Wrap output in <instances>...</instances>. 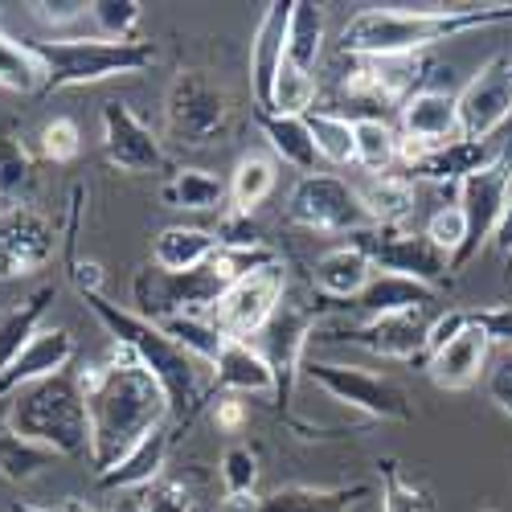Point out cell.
I'll list each match as a JSON object with an SVG mask.
<instances>
[{
  "instance_id": "f35d334b",
  "label": "cell",
  "mask_w": 512,
  "mask_h": 512,
  "mask_svg": "<svg viewBox=\"0 0 512 512\" xmlns=\"http://www.w3.org/2000/svg\"><path fill=\"white\" fill-rule=\"evenodd\" d=\"M275 189V160L263 152H246L234 164V177H230V201L242 213H254Z\"/></svg>"
},
{
  "instance_id": "9c48e42d",
  "label": "cell",
  "mask_w": 512,
  "mask_h": 512,
  "mask_svg": "<svg viewBox=\"0 0 512 512\" xmlns=\"http://www.w3.org/2000/svg\"><path fill=\"white\" fill-rule=\"evenodd\" d=\"M164 119H168L173 140H181L185 148H209L230 127V99L209 74L181 70L173 78V87H168Z\"/></svg>"
},
{
  "instance_id": "83f0119b",
  "label": "cell",
  "mask_w": 512,
  "mask_h": 512,
  "mask_svg": "<svg viewBox=\"0 0 512 512\" xmlns=\"http://www.w3.org/2000/svg\"><path fill=\"white\" fill-rule=\"evenodd\" d=\"M439 300L435 287L402 279V275H373V283L353 300V308H361L369 320L373 316H406V312H426Z\"/></svg>"
},
{
  "instance_id": "44dd1931",
  "label": "cell",
  "mask_w": 512,
  "mask_h": 512,
  "mask_svg": "<svg viewBox=\"0 0 512 512\" xmlns=\"http://www.w3.org/2000/svg\"><path fill=\"white\" fill-rule=\"evenodd\" d=\"M291 5L295 0H275L263 9V21L250 41V87H254V107L271 111L275 99V78L287 58V25H291Z\"/></svg>"
},
{
  "instance_id": "94428289",
  "label": "cell",
  "mask_w": 512,
  "mask_h": 512,
  "mask_svg": "<svg viewBox=\"0 0 512 512\" xmlns=\"http://www.w3.org/2000/svg\"><path fill=\"white\" fill-rule=\"evenodd\" d=\"M484 512H496V508H484Z\"/></svg>"
},
{
  "instance_id": "b9f144b4",
  "label": "cell",
  "mask_w": 512,
  "mask_h": 512,
  "mask_svg": "<svg viewBox=\"0 0 512 512\" xmlns=\"http://www.w3.org/2000/svg\"><path fill=\"white\" fill-rule=\"evenodd\" d=\"M308 132L316 140V152L328 164H357V140H353V119L332 115V111H308Z\"/></svg>"
},
{
  "instance_id": "484cf974",
  "label": "cell",
  "mask_w": 512,
  "mask_h": 512,
  "mask_svg": "<svg viewBox=\"0 0 512 512\" xmlns=\"http://www.w3.org/2000/svg\"><path fill=\"white\" fill-rule=\"evenodd\" d=\"M484 369H488V340L476 328H467L447 349L426 357V373H431L439 390H472L484 377Z\"/></svg>"
},
{
  "instance_id": "7dc6e473",
  "label": "cell",
  "mask_w": 512,
  "mask_h": 512,
  "mask_svg": "<svg viewBox=\"0 0 512 512\" xmlns=\"http://www.w3.org/2000/svg\"><path fill=\"white\" fill-rule=\"evenodd\" d=\"M82 152V132L74 119H50L46 127H41V156L54 160V164H70L74 156Z\"/></svg>"
},
{
  "instance_id": "d590c367",
  "label": "cell",
  "mask_w": 512,
  "mask_h": 512,
  "mask_svg": "<svg viewBox=\"0 0 512 512\" xmlns=\"http://www.w3.org/2000/svg\"><path fill=\"white\" fill-rule=\"evenodd\" d=\"M46 87V70L33 58L29 41H17L5 33L0 25V91H13V95H41Z\"/></svg>"
},
{
  "instance_id": "816d5d0a",
  "label": "cell",
  "mask_w": 512,
  "mask_h": 512,
  "mask_svg": "<svg viewBox=\"0 0 512 512\" xmlns=\"http://www.w3.org/2000/svg\"><path fill=\"white\" fill-rule=\"evenodd\" d=\"M467 328V308H447L443 316H435L431 320V328H426V357H435L439 349H447L455 336H463Z\"/></svg>"
},
{
  "instance_id": "1f68e13d",
  "label": "cell",
  "mask_w": 512,
  "mask_h": 512,
  "mask_svg": "<svg viewBox=\"0 0 512 512\" xmlns=\"http://www.w3.org/2000/svg\"><path fill=\"white\" fill-rule=\"evenodd\" d=\"M50 304H54V283L37 287L33 295H25L13 312L0 316V373H5L17 361V353L37 336V324H41V316H46Z\"/></svg>"
},
{
  "instance_id": "7c38bea8",
  "label": "cell",
  "mask_w": 512,
  "mask_h": 512,
  "mask_svg": "<svg viewBox=\"0 0 512 512\" xmlns=\"http://www.w3.org/2000/svg\"><path fill=\"white\" fill-rule=\"evenodd\" d=\"M287 300V267L283 259L254 271L246 279H238L218 304H213L209 320L226 340H246L250 336H263V328L271 324V316L279 312V304Z\"/></svg>"
},
{
  "instance_id": "74e56055",
  "label": "cell",
  "mask_w": 512,
  "mask_h": 512,
  "mask_svg": "<svg viewBox=\"0 0 512 512\" xmlns=\"http://www.w3.org/2000/svg\"><path fill=\"white\" fill-rule=\"evenodd\" d=\"M37 189V168L33 156L25 152V144L0 127V201L9 205H29Z\"/></svg>"
},
{
  "instance_id": "52a82bcc",
  "label": "cell",
  "mask_w": 512,
  "mask_h": 512,
  "mask_svg": "<svg viewBox=\"0 0 512 512\" xmlns=\"http://www.w3.org/2000/svg\"><path fill=\"white\" fill-rule=\"evenodd\" d=\"M308 381L340 402L349 410H361L365 418H381V422H410L414 418V406H410V394L398 386V381L381 377V373H369L361 365H340V361H312L304 357V373Z\"/></svg>"
},
{
  "instance_id": "db71d44e",
  "label": "cell",
  "mask_w": 512,
  "mask_h": 512,
  "mask_svg": "<svg viewBox=\"0 0 512 512\" xmlns=\"http://www.w3.org/2000/svg\"><path fill=\"white\" fill-rule=\"evenodd\" d=\"M209 414H213V426H218L222 435H242V431H246V422H250V410H246V402H242L238 394L218 398Z\"/></svg>"
},
{
  "instance_id": "9a60e30c",
  "label": "cell",
  "mask_w": 512,
  "mask_h": 512,
  "mask_svg": "<svg viewBox=\"0 0 512 512\" xmlns=\"http://www.w3.org/2000/svg\"><path fill=\"white\" fill-rule=\"evenodd\" d=\"M58 230L46 213L33 205H9L0 209V279H25L37 275L54 259Z\"/></svg>"
},
{
  "instance_id": "f907efd6",
  "label": "cell",
  "mask_w": 512,
  "mask_h": 512,
  "mask_svg": "<svg viewBox=\"0 0 512 512\" xmlns=\"http://www.w3.org/2000/svg\"><path fill=\"white\" fill-rule=\"evenodd\" d=\"M144 508L148 512H193V496L181 480H156L152 488H144Z\"/></svg>"
},
{
  "instance_id": "277c9868",
  "label": "cell",
  "mask_w": 512,
  "mask_h": 512,
  "mask_svg": "<svg viewBox=\"0 0 512 512\" xmlns=\"http://www.w3.org/2000/svg\"><path fill=\"white\" fill-rule=\"evenodd\" d=\"M5 422L17 435L50 447L58 459H91V414L87 398L74 386V373H58L17 390Z\"/></svg>"
},
{
  "instance_id": "d6986e66",
  "label": "cell",
  "mask_w": 512,
  "mask_h": 512,
  "mask_svg": "<svg viewBox=\"0 0 512 512\" xmlns=\"http://www.w3.org/2000/svg\"><path fill=\"white\" fill-rule=\"evenodd\" d=\"M426 62L422 54H402V58H361V54H345V74H340V87L357 99H373V103H394L402 107L410 95H418V82Z\"/></svg>"
},
{
  "instance_id": "8992f818",
  "label": "cell",
  "mask_w": 512,
  "mask_h": 512,
  "mask_svg": "<svg viewBox=\"0 0 512 512\" xmlns=\"http://www.w3.org/2000/svg\"><path fill=\"white\" fill-rule=\"evenodd\" d=\"M222 295H226V283L213 275L209 263L197 271H160L156 263H148L132 279L136 316L152 324H164L173 316H209Z\"/></svg>"
},
{
  "instance_id": "60d3db41",
  "label": "cell",
  "mask_w": 512,
  "mask_h": 512,
  "mask_svg": "<svg viewBox=\"0 0 512 512\" xmlns=\"http://www.w3.org/2000/svg\"><path fill=\"white\" fill-rule=\"evenodd\" d=\"M218 472H222V492H226V504L230 508H246L254 496V488H259V455H254V447L246 443H230L222 451V463H218Z\"/></svg>"
},
{
  "instance_id": "ab89813d",
  "label": "cell",
  "mask_w": 512,
  "mask_h": 512,
  "mask_svg": "<svg viewBox=\"0 0 512 512\" xmlns=\"http://www.w3.org/2000/svg\"><path fill=\"white\" fill-rule=\"evenodd\" d=\"M377 476H381V512H435V496L422 484H414L394 455L377 459Z\"/></svg>"
},
{
  "instance_id": "ac0fdd59",
  "label": "cell",
  "mask_w": 512,
  "mask_h": 512,
  "mask_svg": "<svg viewBox=\"0 0 512 512\" xmlns=\"http://www.w3.org/2000/svg\"><path fill=\"white\" fill-rule=\"evenodd\" d=\"M500 148L476 144V140H451V144H414L398 140V160L406 164L410 181H431L439 189H459L472 173H480L484 164L496 160Z\"/></svg>"
},
{
  "instance_id": "7a4b0ae2",
  "label": "cell",
  "mask_w": 512,
  "mask_h": 512,
  "mask_svg": "<svg viewBox=\"0 0 512 512\" xmlns=\"http://www.w3.org/2000/svg\"><path fill=\"white\" fill-rule=\"evenodd\" d=\"M87 414H91V467L95 476H103L140 439L160 431L173 418V406H168L164 386L148 369L107 365L95 394H87Z\"/></svg>"
},
{
  "instance_id": "f546056e",
  "label": "cell",
  "mask_w": 512,
  "mask_h": 512,
  "mask_svg": "<svg viewBox=\"0 0 512 512\" xmlns=\"http://www.w3.org/2000/svg\"><path fill=\"white\" fill-rule=\"evenodd\" d=\"M259 127H263V136H267L271 152H275L283 164L300 168L304 177H312V173H316L320 152H316V140H312V132H308V119H304V115H275V111H259Z\"/></svg>"
},
{
  "instance_id": "8fae6325",
  "label": "cell",
  "mask_w": 512,
  "mask_h": 512,
  "mask_svg": "<svg viewBox=\"0 0 512 512\" xmlns=\"http://www.w3.org/2000/svg\"><path fill=\"white\" fill-rule=\"evenodd\" d=\"M287 218L304 230H316V234H357V230H369V213H365V201H361V189L345 185L340 177H328V173H312V177H300L287 197Z\"/></svg>"
},
{
  "instance_id": "d4e9b609",
  "label": "cell",
  "mask_w": 512,
  "mask_h": 512,
  "mask_svg": "<svg viewBox=\"0 0 512 512\" xmlns=\"http://www.w3.org/2000/svg\"><path fill=\"white\" fill-rule=\"evenodd\" d=\"M312 283L316 291L324 295V300H336V304H349L357 295L373 283V263L365 259V254L357 246H332L328 254H320L316 267H312Z\"/></svg>"
},
{
  "instance_id": "603a6c76",
  "label": "cell",
  "mask_w": 512,
  "mask_h": 512,
  "mask_svg": "<svg viewBox=\"0 0 512 512\" xmlns=\"http://www.w3.org/2000/svg\"><path fill=\"white\" fill-rule=\"evenodd\" d=\"M369 496V484L349 488H308V484H287L267 496H254L242 512H353Z\"/></svg>"
},
{
  "instance_id": "e575fe53",
  "label": "cell",
  "mask_w": 512,
  "mask_h": 512,
  "mask_svg": "<svg viewBox=\"0 0 512 512\" xmlns=\"http://www.w3.org/2000/svg\"><path fill=\"white\" fill-rule=\"evenodd\" d=\"M320 50H324V9L312 5V0H295L287 25V62L300 66L304 74H316Z\"/></svg>"
},
{
  "instance_id": "f1b7e54d",
  "label": "cell",
  "mask_w": 512,
  "mask_h": 512,
  "mask_svg": "<svg viewBox=\"0 0 512 512\" xmlns=\"http://www.w3.org/2000/svg\"><path fill=\"white\" fill-rule=\"evenodd\" d=\"M218 254V238L201 226H164L152 242V263L160 271H197Z\"/></svg>"
},
{
  "instance_id": "680465c9",
  "label": "cell",
  "mask_w": 512,
  "mask_h": 512,
  "mask_svg": "<svg viewBox=\"0 0 512 512\" xmlns=\"http://www.w3.org/2000/svg\"><path fill=\"white\" fill-rule=\"evenodd\" d=\"M54 512H95V508H91L87 500H78V496H66V500H62Z\"/></svg>"
},
{
  "instance_id": "681fc988",
  "label": "cell",
  "mask_w": 512,
  "mask_h": 512,
  "mask_svg": "<svg viewBox=\"0 0 512 512\" xmlns=\"http://www.w3.org/2000/svg\"><path fill=\"white\" fill-rule=\"evenodd\" d=\"M467 324H472L488 349L500 345V349H512V304H488V308H467Z\"/></svg>"
},
{
  "instance_id": "bcb514c9",
  "label": "cell",
  "mask_w": 512,
  "mask_h": 512,
  "mask_svg": "<svg viewBox=\"0 0 512 512\" xmlns=\"http://www.w3.org/2000/svg\"><path fill=\"white\" fill-rule=\"evenodd\" d=\"M422 234L431 238V242L447 254V259H455V254L463 250V242H467V213H463V205H443V209H435Z\"/></svg>"
},
{
  "instance_id": "5bb4252c",
  "label": "cell",
  "mask_w": 512,
  "mask_h": 512,
  "mask_svg": "<svg viewBox=\"0 0 512 512\" xmlns=\"http://www.w3.org/2000/svg\"><path fill=\"white\" fill-rule=\"evenodd\" d=\"M459 107V140L488 144L512 119V58L496 54L480 66V74L455 95Z\"/></svg>"
},
{
  "instance_id": "836d02e7",
  "label": "cell",
  "mask_w": 512,
  "mask_h": 512,
  "mask_svg": "<svg viewBox=\"0 0 512 512\" xmlns=\"http://www.w3.org/2000/svg\"><path fill=\"white\" fill-rule=\"evenodd\" d=\"M54 463H58V455L50 447L17 435L9 422H0V476H5L9 484H29Z\"/></svg>"
},
{
  "instance_id": "8d00e7d4",
  "label": "cell",
  "mask_w": 512,
  "mask_h": 512,
  "mask_svg": "<svg viewBox=\"0 0 512 512\" xmlns=\"http://www.w3.org/2000/svg\"><path fill=\"white\" fill-rule=\"evenodd\" d=\"M353 140H357V164L373 177H386L390 168L398 164V132L377 119V115H365V119H353Z\"/></svg>"
},
{
  "instance_id": "cb8c5ba5",
  "label": "cell",
  "mask_w": 512,
  "mask_h": 512,
  "mask_svg": "<svg viewBox=\"0 0 512 512\" xmlns=\"http://www.w3.org/2000/svg\"><path fill=\"white\" fill-rule=\"evenodd\" d=\"M209 369H213V386L218 390L275 398V373H271L267 357L254 345H246V340H226L218 361H213Z\"/></svg>"
},
{
  "instance_id": "ee69618b",
  "label": "cell",
  "mask_w": 512,
  "mask_h": 512,
  "mask_svg": "<svg viewBox=\"0 0 512 512\" xmlns=\"http://www.w3.org/2000/svg\"><path fill=\"white\" fill-rule=\"evenodd\" d=\"M316 103V74H304L300 66H291L283 58V70L275 78V99L271 111L275 115H308Z\"/></svg>"
},
{
  "instance_id": "6f0895ef",
  "label": "cell",
  "mask_w": 512,
  "mask_h": 512,
  "mask_svg": "<svg viewBox=\"0 0 512 512\" xmlns=\"http://www.w3.org/2000/svg\"><path fill=\"white\" fill-rule=\"evenodd\" d=\"M111 512H148V508H144V492H123V496L111 504Z\"/></svg>"
},
{
  "instance_id": "ba28073f",
  "label": "cell",
  "mask_w": 512,
  "mask_h": 512,
  "mask_svg": "<svg viewBox=\"0 0 512 512\" xmlns=\"http://www.w3.org/2000/svg\"><path fill=\"white\" fill-rule=\"evenodd\" d=\"M349 246H357L365 259L373 263V271H381V275H402V279L426 283L435 291L451 279V259H447V254L426 234H414L406 226H369V230H357V234H349Z\"/></svg>"
},
{
  "instance_id": "4dcf8cb0",
  "label": "cell",
  "mask_w": 512,
  "mask_h": 512,
  "mask_svg": "<svg viewBox=\"0 0 512 512\" xmlns=\"http://www.w3.org/2000/svg\"><path fill=\"white\" fill-rule=\"evenodd\" d=\"M160 201L189 213H209L230 201V185L222 177L205 173V168H177L173 177L160 185Z\"/></svg>"
},
{
  "instance_id": "ffe728a7",
  "label": "cell",
  "mask_w": 512,
  "mask_h": 512,
  "mask_svg": "<svg viewBox=\"0 0 512 512\" xmlns=\"http://www.w3.org/2000/svg\"><path fill=\"white\" fill-rule=\"evenodd\" d=\"M74 353H78V340H74L70 328H37V336L17 353V361L0 373V398L17 394L25 386H37V381H46V377L66 373Z\"/></svg>"
},
{
  "instance_id": "9f6ffc18",
  "label": "cell",
  "mask_w": 512,
  "mask_h": 512,
  "mask_svg": "<svg viewBox=\"0 0 512 512\" xmlns=\"http://www.w3.org/2000/svg\"><path fill=\"white\" fill-rule=\"evenodd\" d=\"M492 246L500 250V259L512 267V197H508L504 218H500V226H496V234H492Z\"/></svg>"
},
{
  "instance_id": "4fadbf2b",
  "label": "cell",
  "mask_w": 512,
  "mask_h": 512,
  "mask_svg": "<svg viewBox=\"0 0 512 512\" xmlns=\"http://www.w3.org/2000/svg\"><path fill=\"white\" fill-rule=\"evenodd\" d=\"M316 316H320V308L283 300L279 312L271 316V324L263 328V357L275 373V406L283 410V418H287V406H291V394H295V381H300V373H304V357L312 349Z\"/></svg>"
},
{
  "instance_id": "6da1fadb",
  "label": "cell",
  "mask_w": 512,
  "mask_h": 512,
  "mask_svg": "<svg viewBox=\"0 0 512 512\" xmlns=\"http://www.w3.org/2000/svg\"><path fill=\"white\" fill-rule=\"evenodd\" d=\"M488 25H512V5H422V9H365L345 25L340 54L402 58L422 54L439 41L476 33Z\"/></svg>"
},
{
  "instance_id": "2e32d148",
  "label": "cell",
  "mask_w": 512,
  "mask_h": 512,
  "mask_svg": "<svg viewBox=\"0 0 512 512\" xmlns=\"http://www.w3.org/2000/svg\"><path fill=\"white\" fill-rule=\"evenodd\" d=\"M426 328H431V320H422V312H406V316H373L365 324H345L332 332H312V340L357 345L386 361H426Z\"/></svg>"
},
{
  "instance_id": "30bf717a",
  "label": "cell",
  "mask_w": 512,
  "mask_h": 512,
  "mask_svg": "<svg viewBox=\"0 0 512 512\" xmlns=\"http://www.w3.org/2000/svg\"><path fill=\"white\" fill-rule=\"evenodd\" d=\"M508 197H512V140L500 144L492 164H484L480 173H472L459 185V205L467 213V242L451 259V271H463L492 242V234H496V226L504 218Z\"/></svg>"
},
{
  "instance_id": "5b68a950",
  "label": "cell",
  "mask_w": 512,
  "mask_h": 512,
  "mask_svg": "<svg viewBox=\"0 0 512 512\" xmlns=\"http://www.w3.org/2000/svg\"><path fill=\"white\" fill-rule=\"evenodd\" d=\"M33 58L46 70V87L41 95L70 91V87H91V82L115 78V74H144L156 66L152 41H111V37H46L29 41Z\"/></svg>"
},
{
  "instance_id": "7bdbcfd3",
  "label": "cell",
  "mask_w": 512,
  "mask_h": 512,
  "mask_svg": "<svg viewBox=\"0 0 512 512\" xmlns=\"http://www.w3.org/2000/svg\"><path fill=\"white\" fill-rule=\"evenodd\" d=\"M160 328L173 336L197 365H213V361H218V353H222V345H226V336L213 328L209 316H173V320H164Z\"/></svg>"
},
{
  "instance_id": "f5cc1de1",
  "label": "cell",
  "mask_w": 512,
  "mask_h": 512,
  "mask_svg": "<svg viewBox=\"0 0 512 512\" xmlns=\"http://www.w3.org/2000/svg\"><path fill=\"white\" fill-rule=\"evenodd\" d=\"M33 17L41 21V25H54V29H62V25H74V21H82L91 13V5L87 0H33Z\"/></svg>"
},
{
  "instance_id": "c3c4849f",
  "label": "cell",
  "mask_w": 512,
  "mask_h": 512,
  "mask_svg": "<svg viewBox=\"0 0 512 512\" xmlns=\"http://www.w3.org/2000/svg\"><path fill=\"white\" fill-rule=\"evenodd\" d=\"M213 238H218V246H226V250H263L267 246L254 213H242V209H230L218 222V230H213Z\"/></svg>"
},
{
  "instance_id": "91938a15",
  "label": "cell",
  "mask_w": 512,
  "mask_h": 512,
  "mask_svg": "<svg viewBox=\"0 0 512 512\" xmlns=\"http://www.w3.org/2000/svg\"><path fill=\"white\" fill-rule=\"evenodd\" d=\"M9 512H50V508H37V504H29V500H13Z\"/></svg>"
},
{
  "instance_id": "e0dca14e",
  "label": "cell",
  "mask_w": 512,
  "mask_h": 512,
  "mask_svg": "<svg viewBox=\"0 0 512 512\" xmlns=\"http://www.w3.org/2000/svg\"><path fill=\"white\" fill-rule=\"evenodd\" d=\"M103 156L115 173L127 177H152L164 168V148L152 127L127 107V103H103Z\"/></svg>"
},
{
  "instance_id": "d6a6232c",
  "label": "cell",
  "mask_w": 512,
  "mask_h": 512,
  "mask_svg": "<svg viewBox=\"0 0 512 512\" xmlns=\"http://www.w3.org/2000/svg\"><path fill=\"white\" fill-rule=\"evenodd\" d=\"M365 213L373 226H406V218L414 213V181L406 173H386V177H373L361 189Z\"/></svg>"
},
{
  "instance_id": "11a10c76",
  "label": "cell",
  "mask_w": 512,
  "mask_h": 512,
  "mask_svg": "<svg viewBox=\"0 0 512 512\" xmlns=\"http://www.w3.org/2000/svg\"><path fill=\"white\" fill-rule=\"evenodd\" d=\"M488 398L504 418H512V353L488 369Z\"/></svg>"
},
{
  "instance_id": "4316f807",
  "label": "cell",
  "mask_w": 512,
  "mask_h": 512,
  "mask_svg": "<svg viewBox=\"0 0 512 512\" xmlns=\"http://www.w3.org/2000/svg\"><path fill=\"white\" fill-rule=\"evenodd\" d=\"M168 443H173V435L164 431H152L148 439H140L132 451H127L111 472H103L99 476V488H107V492H144V488H152L160 476H164V459H168Z\"/></svg>"
},
{
  "instance_id": "7402d4cb",
  "label": "cell",
  "mask_w": 512,
  "mask_h": 512,
  "mask_svg": "<svg viewBox=\"0 0 512 512\" xmlns=\"http://www.w3.org/2000/svg\"><path fill=\"white\" fill-rule=\"evenodd\" d=\"M398 111H402V140L431 144V148L459 140V107H455V95L447 91L422 87Z\"/></svg>"
},
{
  "instance_id": "3957f363",
  "label": "cell",
  "mask_w": 512,
  "mask_h": 512,
  "mask_svg": "<svg viewBox=\"0 0 512 512\" xmlns=\"http://www.w3.org/2000/svg\"><path fill=\"white\" fill-rule=\"evenodd\" d=\"M82 304L95 312V320L111 332V340H119V345L132 349L136 361L164 386L168 406H173V418H177V422H189L193 410H197V402H201L197 361H193L160 324H152V320H144V316H136V312L111 304L107 295H87Z\"/></svg>"
},
{
  "instance_id": "6125c7cd",
  "label": "cell",
  "mask_w": 512,
  "mask_h": 512,
  "mask_svg": "<svg viewBox=\"0 0 512 512\" xmlns=\"http://www.w3.org/2000/svg\"><path fill=\"white\" fill-rule=\"evenodd\" d=\"M508 127H512V119H508Z\"/></svg>"
},
{
  "instance_id": "f6af8a7d",
  "label": "cell",
  "mask_w": 512,
  "mask_h": 512,
  "mask_svg": "<svg viewBox=\"0 0 512 512\" xmlns=\"http://www.w3.org/2000/svg\"><path fill=\"white\" fill-rule=\"evenodd\" d=\"M91 17L111 41H140V21H144L140 0H91Z\"/></svg>"
}]
</instances>
